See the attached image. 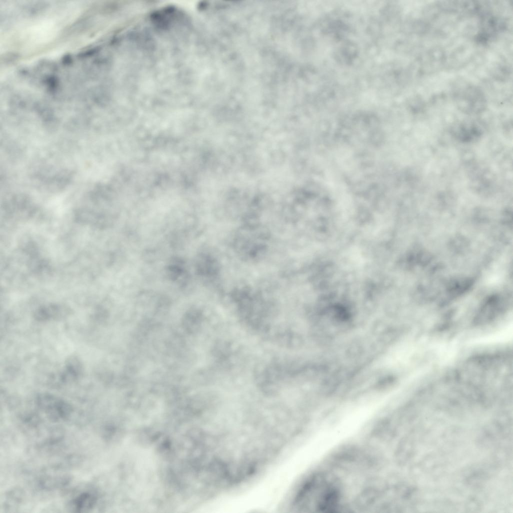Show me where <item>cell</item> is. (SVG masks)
I'll return each mask as SVG.
<instances>
[{
  "mask_svg": "<svg viewBox=\"0 0 513 513\" xmlns=\"http://www.w3.org/2000/svg\"><path fill=\"white\" fill-rule=\"evenodd\" d=\"M97 501V497L93 492H83L71 502L72 509L77 512H83L93 507Z\"/></svg>",
  "mask_w": 513,
  "mask_h": 513,
  "instance_id": "2",
  "label": "cell"
},
{
  "mask_svg": "<svg viewBox=\"0 0 513 513\" xmlns=\"http://www.w3.org/2000/svg\"><path fill=\"white\" fill-rule=\"evenodd\" d=\"M338 495L332 483L321 476H314L299 490L294 505L301 511H331L336 507Z\"/></svg>",
  "mask_w": 513,
  "mask_h": 513,
  "instance_id": "1",
  "label": "cell"
},
{
  "mask_svg": "<svg viewBox=\"0 0 513 513\" xmlns=\"http://www.w3.org/2000/svg\"><path fill=\"white\" fill-rule=\"evenodd\" d=\"M22 492L20 490H13L8 493L6 496L4 505L7 508H10L11 505H17L22 499Z\"/></svg>",
  "mask_w": 513,
  "mask_h": 513,
  "instance_id": "3",
  "label": "cell"
}]
</instances>
